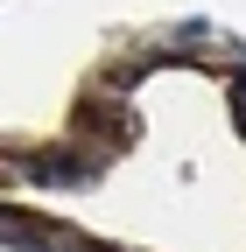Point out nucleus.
Instances as JSON below:
<instances>
[]
</instances>
